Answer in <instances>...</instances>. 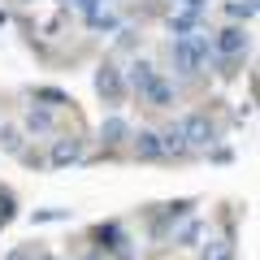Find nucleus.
<instances>
[{"mask_svg": "<svg viewBox=\"0 0 260 260\" xmlns=\"http://www.w3.org/2000/svg\"><path fill=\"white\" fill-rule=\"evenodd\" d=\"M225 18L239 22V26H247V22L256 18V0H230V5H225Z\"/></svg>", "mask_w": 260, "mask_h": 260, "instance_id": "18", "label": "nucleus"}, {"mask_svg": "<svg viewBox=\"0 0 260 260\" xmlns=\"http://www.w3.org/2000/svg\"><path fill=\"white\" fill-rule=\"evenodd\" d=\"M78 260H104V256H100V251H87V256H78Z\"/></svg>", "mask_w": 260, "mask_h": 260, "instance_id": "27", "label": "nucleus"}, {"mask_svg": "<svg viewBox=\"0 0 260 260\" xmlns=\"http://www.w3.org/2000/svg\"><path fill=\"white\" fill-rule=\"evenodd\" d=\"M139 104H148V109H174V104H178V83H174V78H165V74H156L139 91Z\"/></svg>", "mask_w": 260, "mask_h": 260, "instance_id": "10", "label": "nucleus"}, {"mask_svg": "<svg viewBox=\"0 0 260 260\" xmlns=\"http://www.w3.org/2000/svg\"><path fill=\"white\" fill-rule=\"evenodd\" d=\"M13 5H30V0H13Z\"/></svg>", "mask_w": 260, "mask_h": 260, "instance_id": "30", "label": "nucleus"}, {"mask_svg": "<svg viewBox=\"0 0 260 260\" xmlns=\"http://www.w3.org/2000/svg\"><path fill=\"white\" fill-rule=\"evenodd\" d=\"M61 5H65V9H70V5H78V0H61Z\"/></svg>", "mask_w": 260, "mask_h": 260, "instance_id": "29", "label": "nucleus"}, {"mask_svg": "<svg viewBox=\"0 0 260 260\" xmlns=\"http://www.w3.org/2000/svg\"><path fill=\"white\" fill-rule=\"evenodd\" d=\"M178 126H182V139H186V148H191V152L213 148V143H217V135H221V130H217V121L208 117V113H186V117L178 121Z\"/></svg>", "mask_w": 260, "mask_h": 260, "instance_id": "5", "label": "nucleus"}, {"mask_svg": "<svg viewBox=\"0 0 260 260\" xmlns=\"http://www.w3.org/2000/svg\"><path fill=\"white\" fill-rule=\"evenodd\" d=\"M208 152V160H217V165H225V160H234V152L230 148H204Z\"/></svg>", "mask_w": 260, "mask_h": 260, "instance_id": "26", "label": "nucleus"}, {"mask_svg": "<svg viewBox=\"0 0 260 260\" xmlns=\"http://www.w3.org/2000/svg\"><path fill=\"white\" fill-rule=\"evenodd\" d=\"M83 139L78 135H56L48 148V169H65V165H83Z\"/></svg>", "mask_w": 260, "mask_h": 260, "instance_id": "8", "label": "nucleus"}, {"mask_svg": "<svg viewBox=\"0 0 260 260\" xmlns=\"http://www.w3.org/2000/svg\"><path fill=\"white\" fill-rule=\"evenodd\" d=\"M35 260H61V256H52V251H39V256Z\"/></svg>", "mask_w": 260, "mask_h": 260, "instance_id": "28", "label": "nucleus"}, {"mask_svg": "<svg viewBox=\"0 0 260 260\" xmlns=\"http://www.w3.org/2000/svg\"><path fill=\"white\" fill-rule=\"evenodd\" d=\"M95 95H100V100L109 104L113 113H117L121 104L130 100V91H126V74H121V61H117V56H104V61H100V70H95Z\"/></svg>", "mask_w": 260, "mask_h": 260, "instance_id": "4", "label": "nucleus"}, {"mask_svg": "<svg viewBox=\"0 0 260 260\" xmlns=\"http://www.w3.org/2000/svg\"><path fill=\"white\" fill-rule=\"evenodd\" d=\"M130 156L135 160H160V135L148 126L130 130Z\"/></svg>", "mask_w": 260, "mask_h": 260, "instance_id": "11", "label": "nucleus"}, {"mask_svg": "<svg viewBox=\"0 0 260 260\" xmlns=\"http://www.w3.org/2000/svg\"><path fill=\"white\" fill-rule=\"evenodd\" d=\"M113 0H78V9H83V18H91V13H100V9H109Z\"/></svg>", "mask_w": 260, "mask_h": 260, "instance_id": "25", "label": "nucleus"}, {"mask_svg": "<svg viewBox=\"0 0 260 260\" xmlns=\"http://www.w3.org/2000/svg\"><path fill=\"white\" fill-rule=\"evenodd\" d=\"M113 48H117V52H135V48H143V35L121 22V26H117V44H113Z\"/></svg>", "mask_w": 260, "mask_h": 260, "instance_id": "19", "label": "nucleus"}, {"mask_svg": "<svg viewBox=\"0 0 260 260\" xmlns=\"http://www.w3.org/2000/svg\"><path fill=\"white\" fill-rule=\"evenodd\" d=\"M91 251H100L109 260H135V239L121 221H100L91 225Z\"/></svg>", "mask_w": 260, "mask_h": 260, "instance_id": "2", "label": "nucleus"}, {"mask_svg": "<svg viewBox=\"0 0 260 260\" xmlns=\"http://www.w3.org/2000/svg\"><path fill=\"white\" fill-rule=\"evenodd\" d=\"M35 104H44V109H52V113H61V109H70V95L61 91V87H35Z\"/></svg>", "mask_w": 260, "mask_h": 260, "instance_id": "16", "label": "nucleus"}, {"mask_svg": "<svg viewBox=\"0 0 260 260\" xmlns=\"http://www.w3.org/2000/svg\"><path fill=\"white\" fill-rule=\"evenodd\" d=\"M204 70H213L217 78H239L243 74V56H208Z\"/></svg>", "mask_w": 260, "mask_h": 260, "instance_id": "17", "label": "nucleus"}, {"mask_svg": "<svg viewBox=\"0 0 260 260\" xmlns=\"http://www.w3.org/2000/svg\"><path fill=\"white\" fill-rule=\"evenodd\" d=\"M200 260H239L234 234H221V239H213V243H200Z\"/></svg>", "mask_w": 260, "mask_h": 260, "instance_id": "13", "label": "nucleus"}, {"mask_svg": "<svg viewBox=\"0 0 260 260\" xmlns=\"http://www.w3.org/2000/svg\"><path fill=\"white\" fill-rule=\"evenodd\" d=\"M204 243V221L200 217H186L182 225H174V247H200Z\"/></svg>", "mask_w": 260, "mask_h": 260, "instance_id": "14", "label": "nucleus"}, {"mask_svg": "<svg viewBox=\"0 0 260 260\" xmlns=\"http://www.w3.org/2000/svg\"><path fill=\"white\" fill-rule=\"evenodd\" d=\"M18 160H22V165H30V169H48V156H44L39 148H22Z\"/></svg>", "mask_w": 260, "mask_h": 260, "instance_id": "24", "label": "nucleus"}, {"mask_svg": "<svg viewBox=\"0 0 260 260\" xmlns=\"http://www.w3.org/2000/svg\"><path fill=\"white\" fill-rule=\"evenodd\" d=\"M130 130H135V126H130L121 113H109V117L100 121V148H104V156H113L117 148H126V143H130Z\"/></svg>", "mask_w": 260, "mask_h": 260, "instance_id": "9", "label": "nucleus"}, {"mask_svg": "<svg viewBox=\"0 0 260 260\" xmlns=\"http://www.w3.org/2000/svg\"><path fill=\"white\" fill-rule=\"evenodd\" d=\"M121 74H126V91H130V95H139L143 87H148L152 78L160 74V70H156V65H152V61H143V56H135V61H130L126 70H121Z\"/></svg>", "mask_w": 260, "mask_h": 260, "instance_id": "12", "label": "nucleus"}, {"mask_svg": "<svg viewBox=\"0 0 260 260\" xmlns=\"http://www.w3.org/2000/svg\"><path fill=\"white\" fill-rule=\"evenodd\" d=\"M39 251H44V247H39V243H18V247H13V251H5V260H35Z\"/></svg>", "mask_w": 260, "mask_h": 260, "instance_id": "23", "label": "nucleus"}, {"mask_svg": "<svg viewBox=\"0 0 260 260\" xmlns=\"http://www.w3.org/2000/svg\"><path fill=\"white\" fill-rule=\"evenodd\" d=\"M22 148H26V135H22V126H13V121H0V152L18 156Z\"/></svg>", "mask_w": 260, "mask_h": 260, "instance_id": "15", "label": "nucleus"}, {"mask_svg": "<svg viewBox=\"0 0 260 260\" xmlns=\"http://www.w3.org/2000/svg\"><path fill=\"white\" fill-rule=\"evenodd\" d=\"M13 217H18V195H13L9 186H0V230H5Z\"/></svg>", "mask_w": 260, "mask_h": 260, "instance_id": "20", "label": "nucleus"}, {"mask_svg": "<svg viewBox=\"0 0 260 260\" xmlns=\"http://www.w3.org/2000/svg\"><path fill=\"white\" fill-rule=\"evenodd\" d=\"M87 26H91V30H117L121 18H117V13H109V9H100V13H91V18H87Z\"/></svg>", "mask_w": 260, "mask_h": 260, "instance_id": "22", "label": "nucleus"}, {"mask_svg": "<svg viewBox=\"0 0 260 260\" xmlns=\"http://www.w3.org/2000/svg\"><path fill=\"white\" fill-rule=\"evenodd\" d=\"M56 130H61V113L44 109V104H30L22 117V135H30V139H52Z\"/></svg>", "mask_w": 260, "mask_h": 260, "instance_id": "6", "label": "nucleus"}, {"mask_svg": "<svg viewBox=\"0 0 260 260\" xmlns=\"http://www.w3.org/2000/svg\"><path fill=\"white\" fill-rule=\"evenodd\" d=\"M191 213H195V195H182V200L160 204L156 213L148 217V239H152V243H165L169 234H174V225H182Z\"/></svg>", "mask_w": 260, "mask_h": 260, "instance_id": "3", "label": "nucleus"}, {"mask_svg": "<svg viewBox=\"0 0 260 260\" xmlns=\"http://www.w3.org/2000/svg\"><path fill=\"white\" fill-rule=\"evenodd\" d=\"M169 56H174V74L178 78L204 74L208 56H213V30L195 26L191 35H174V39H169Z\"/></svg>", "mask_w": 260, "mask_h": 260, "instance_id": "1", "label": "nucleus"}, {"mask_svg": "<svg viewBox=\"0 0 260 260\" xmlns=\"http://www.w3.org/2000/svg\"><path fill=\"white\" fill-rule=\"evenodd\" d=\"M247 48H251V35L239 22H230L213 35V56H247Z\"/></svg>", "mask_w": 260, "mask_h": 260, "instance_id": "7", "label": "nucleus"}, {"mask_svg": "<svg viewBox=\"0 0 260 260\" xmlns=\"http://www.w3.org/2000/svg\"><path fill=\"white\" fill-rule=\"evenodd\" d=\"M30 221H35V225H56V221H70V208H39V213H30Z\"/></svg>", "mask_w": 260, "mask_h": 260, "instance_id": "21", "label": "nucleus"}]
</instances>
